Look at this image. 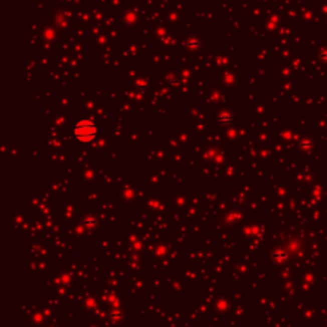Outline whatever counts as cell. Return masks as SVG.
Returning <instances> with one entry per match:
<instances>
[{
    "label": "cell",
    "instance_id": "1",
    "mask_svg": "<svg viewBox=\"0 0 327 327\" xmlns=\"http://www.w3.org/2000/svg\"><path fill=\"white\" fill-rule=\"evenodd\" d=\"M74 135L81 142H91L97 135V128L92 121L81 120L74 127Z\"/></svg>",
    "mask_w": 327,
    "mask_h": 327
}]
</instances>
